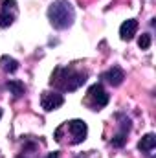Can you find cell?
Listing matches in <instances>:
<instances>
[{
	"instance_id": "obj_1",
	"label": "cell",
	"mask_w": 156,
	"mask_h": 158,
	"mask_svg": "<svg viewBox=\"0 0 156 158\" xmlns=\"http://www.w3.org/2000/svg\"><path fill=\"white\" fill-rule=\"evenodd\" d=\"M86 77H88L86 72L77 70L74 66H57L50 77V86L61 92H74L86 83Z\"/></svg>"
},
{
	"instance_id": "obj_2",
	"label": "cell",
	"mask_w": 156,
	"mask_h": 158,
	"mask_svg": "<svg viewBox=\"0 0 156 158\" xmlns=\"http://www.w3.org/2000/svg\"><path fill=\"white\" fill-rule=\"evenodd\" d=\"M86 134H88V127L83 119H70V121H64L63 125H59L55 129L53 138L59 143L77 145V143L86 140Z\"/></svg>"
},
{
	"instance_id": "obj_3",
	"label": "cell",
	"mask_w": 156,
	"mask_h": 158,
	"mask_svg": "<svg viewBox=\"0 0 156 158\" xmlns=\"http://www.w3.org/2000/svg\"><path fill=\"white\" fill-rule=\"evenodd\" d=\"M76 9L68 0H53L48 7V20L55 30H68L74 24Z\"/></svg>"
},
{
	"instance_id": "obj_4",
	"label": "cell",
	"mask_w": 156,
	"mask_h": 158,
	"mask_svg": "<svg viewBox=\"0 0 156 158\" xmlns=\"http://www.w3.org/2000/svg\"><path fill=\"white\" fill-rule=\"evenodd\" d=\"M109 99H110V96L107 94V90L103 88V85H101V83H96V85H92V86L88 88L86 98H84V103H86L92 110H101L103 107L109 105Z\"/></svg>"
},
{
	"instance_id": "obj_5",
	"label": "cell",
	"mask_w": 156,
	"mask_h": 158,
	"mask_svg": "<svg viewBox=\"0 0 156 158\" xmlns=\"http://www.w3.org/2000/svg\"><path fill=\"white\" fill-rule=\"evenodd\" d=\"M18 15L15 0H4L0 6V28H9Z\"/></svg>"
},
{
	"instance_id": "obj_6",
	"label": "cell",
	"mask_w": 156,
	"mask_h": 158,
	"mask_svg": "<svg viewBox=\"0 0 156 158\" xmlns=\"http://www.w3.org/2000/svg\"><path fill=\"white\" fill-rule=\"evenodd\" d=\"M63 103H64V98L59 92H42V96H40V105L46 112L57 110Z\"/></svg>"
},
{
	"instance_id": "obj_7",
	"label": "cell",
	"mask_w": 156,
	"mask_h": 158,
	"mask_svg": "<svg viewBox=\"0 0 156 158\" xmlns=\"http://www.w3.org/2000/svg\"><path fill=\"white\" fill-rule=\"evenodd\" d=\"M136 31H138V20H134V19H129V20H125L121 26H119V37L121 40H132L134 39V35H136Z\"/></svg>"
},
{
	"instance_id": "obj_8",
	"label": "cell",
	"mask_w": 156,
	"mask_h": 158,
	"mask_svg": "<svg viewBox=\"0 0 156 158\" xmlns=\"http://www.w3.org/2000/svg\"><path fill=\"white\" fill-rule=\"evenodd\" d=\"M101 79H105L109 85H112V86H119L121 83H123V79H125V72L119 68V66H112L110 70H107Z\"/></svg>"
},
{
	"instance_id": "obj_9",
	"label": "cell",
	"mask_w": 156,
	"mask_h": 158,
	"mask_svg": "<svg viewBox=\"0 0 156 158\" xmlns=\"http://www.w3.org/2000/svg\"><path fill=\"white\" fill-rule=\"evenodd\" d=\"M129 131H130V119H123L121 121V129H119V132L112 136V140H110V143L114 145V147H123L125 145V142H127V136H129Z\"/></svg>"
},
{
	"instance_id": "obj_10",
	"label": "cell",
	"mask_w": 156,
	"mask_h": 158,
	"mask_svg": "<svg viewBox=\"0 0 156 158\" xmlns=\"http://www.w3.org/2000/svg\"><path fill=\"white\" fill-rule=\"evenodd\" d=\"M154 145H156V136L153 134V132H149V134H145V136L140 140L138 149L143 151V153H151V151L154 149Z\"/></svg>"
},
{
	"instance_id": "obj_11",
	"label": "cell",
	"mask_w": 156,
	"mask_h": 158,
	"mask_svg": "<svg viewBox=\"0 0 156 158\" xmlns=\"http://www.w3.org/2000/svg\"><path fill=\"white\" fill-rule=\"evenodd\" d=\"M0 70H4L6 74H13V72L18 70V63L13 57L4 55V57H0Z\"/></svg>"
},
{
	"instance_id": "obj_12",
	"label": "cell",
	"mask_w": 156,
	"mask_h": 158,
	"mask_svg": "<svg viewBox=\"0 0 156 158\" xmlns=\"http://www.w3.org/2000/svg\"><path fill=\"white\" fill-rule=\"evenodd\" d=\"M7 88H9V92H11L15 98H20V96L26 92V86H24V83H22V81H17V79H11V81H7Z\"/></svg>"
},
{
	"instance_id": "obj_13",
	"label": "cell",
	"mask_w": 156,
	"mask_h": 158,
	"mask_svg": "<svg viewBox=\"0 0 156 158\" xmlns=\"http://www.w3.org/2000/svg\"><path fill=\"white\" fill-rule=\"evenodd\" d=\"M138 46H140V50H149L151 48V35L149 33H142L140 39H138Z\"/></svg>"
},
{
	"instance_id": "obj_14",
	"label": "cell",
	"mask_w": 156,
	"mask_h": 158,
	"mask_svg": "<svg viewBox=\"0 0 156 158\" xmlns=\"http://www.w3.org/2000/svg\"><path fill=\"white\" fill-rule=\"evenodd\" d=\"M46 158H59V153H50Z\"/></svg>"
},
{
	"instance_id": "obj_15",
	"label": "cell",
	"mask_w": 156,
	"mask_h": 158,
	"mask_svg": "<svg viewBox=\"0 0 156 158\" xmlns=\"http://www.w3.org/2000/svg\"><path fill=\"white\" fill-rule=\"evenodd\" d=\"M0 119H2V109H0Z\"/></svg>"
}]
</instances>
